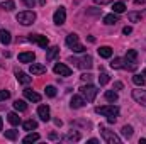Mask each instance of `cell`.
Masks as SVG:
<instances>
[{"instance_id": "cell-2", "label": "cell", "mask_w": 146, "mask_h": 144, "mask_svg": "<svg viewBox=\"0 0 146 144\" xmlns=\"http://www.w3.org/2000/svg\"><path fill=\"white\" fill-rule=\"evenodd\" d=\"M97 93H99V90H97L94 85H90V83L80 87V95L85 98V102H94L95 97H97Z\"/></svg>"}, {"instance_id": "cell-49", "label": "cell", "mask_w": 146, "mask_h": 144, "mask_svg": "<svg viewBox=\"0 0 146 144\" xmlns=\"http://www.w3.org/2000/svg\"><path fill=\"white\" fill-rule=\"evenodd\" d=\"M2 127H3V122H2V117H0V131H2Z\"/></svg>"}, {"instance_id": "cell-42", "label": "cell", "mask_w": 146, "mask_h": 144, "mask_svg": "<svg viewBox=\"0 0 146 144\" xmlns=\"http://www.w3.org/2000/svg\"><path fill=\"white\" fill-rule=\"evenodd\" d=\"M90 78H92V75H90V73H83V75H82V80H85V81H88Z\"/></svg>"}, {"instance_id": "cell-17", "label": "cell", "mask_w": 146, "mask_h": 144, "mask_svg": "<svg viewBox=\"0 0 146 144\" xmlns=\"http://www.w3.org/2000/svg\"><path fill=\"white\" fill-rule=\"evenodd\" d=\"M24 97L27 98V100H31V102H41V95L36 93V92H33V90H24Z\"/></svg>"}, {"instance_id": "cell-20", "label": "cell", "mask_w": 146, "mask_h": 144, "mask_svg": "<svg viewBox=\"0 0 146 144\" xmlns=\"http://www.w3.org/2000/svg\"><path fill=\"white\" fill-rule=\"evenodd\" d=\"M99 54H100V58H110L112 56V48H109V46H100L99 48Z\"/></svg>"}, {"instance_id": "cell-23", "label": "cell", "mask_w": 146, "mask_h": 144, "mask_svg": "<svg viewBox=\"0 0 146 144\" xmlns=\"http://www.w3.org/2000/svg\"><path fill=\"white\" fill-rule=\"evenodd\" d=\"M124 10H126V5L122 2H114L112 3V12L114 14H122Z\"/></svg>"}, {"instance_id": "cell-41", "label": "cell", "mask_w": 146, "mask_h": 144, "mask_svg": "<svg viewBox=\"0 0 146 144\" xmlns=\"http://www.w3.org/2000/svg\"><path fill=\"white\" fill-rule=\"evenodd\" d=\"M114 0H95V3H100V5H106V3H112Z\"/></svg>"}, {"instance_id": "cell-22", "label": "cell", "mask_w": 146, "mask_h": 144, "mask_svg": "<svg viewBox=\"0 0 146 144\" xmlns=\"http://www.w3.org/2000/svg\"><path fill=\"white\" fill-rule=\"evenodd\" d=\"M7 120H9L12 126H19V124H21V117H19L15 112H10V114H7Z\"/></svg>"}, {"instance_id": "cell-34", "label": "cell", "mask_w": 146, "mask_h": 144, "mask_svg": "<svg viewBox=\"0 0 146 144\" xmlns=\"http://www.w3.org/2000/svg\"><path fill=\"white\" fill-rule=\"evenodd\" d=\"M44 92H46V95H48V97H51V98H53V97H56V88H54L53 85H48V87L44 88Z\"/></svg>"}, {"instance_id": "cell-51", "label": "cell", "mask_w": 146, "mask_h": 144, "mask_svg": "<svg viewBox=\"0 0 146 144\" xmlns=\"http://www.w3.org/2000/svg\"><path fill=\"white\" fill-rule=\"evenodd\" d=\"M143 76H146V70H145V71H143Z\"/></svg>"}, {"instance_id": "cell-29", "label": "cell", "mask_w": 146, "mask_h": 144, "mask_svg": "<svg viewBox=\"0 0 146 144\" xmlns=\"http://www.w3.org/2000/svg\"><path fill=\"white\" fill-rule=\"evenodd\" d=\"M0 7H2L3 10L10 12V10H14V9H15V3H14L12 0H5V2H2V3H0Z\"/></svg>"}, {"instance_id": "cell-37", "label": "cell", "mask_w": 146, "mask_h": 144, "mask_svg": "<svg viewBox=\"0 0 146 144\" xmlns=\"http://www.w3.org/2000/svg\"><path fill=\"white\" fill-rule=\"evenodd\" d=\"M10 97V92H7V90H0V102L2 100H7Z\"/></svg>"}, {"instance_id": "cell-24", "label": "cell", "mask_w": 146, "mask_h": 144, "mask_svg": "<svg viewBox=\"0 0 146 144\" xmlns=\"http://www.w3.org/2000/svg\"><path fill=\"white\" fill-rule=\"evenodd\" d=\"M63 141H68V143H73V141H80V134H78V132H75V131H72V132H68V134L63 137Z\"/></svg>"}, {"instance_id": "cell-28", "label": "cell", "mask_w": 146, "mask_h": 144, "mask_svg": "<svg viewBox=\"0 0 146 144\" xmlns=\"http://www.w3.org/2000/svg\"><path fill=\"white\" fill-rule=\"evenodd\" d=\"M104 97H106V100H107V102H112V104H114V102H117V98H119V97H117V93H115V92H112V90H107V92L104 93Z\"/></svg>"}, {"instance_id": "cell-19", "label": "cell", "mask_w": 146, "mask_h": 144, "mask_svg": "<svg viewBox=\"0 0 146 144\" xmlns=\"http://www.w3.org/2000/svg\"><path fill=\"white\" fill-rule=\"evenodd\" d=\"M10 41H12L10 32L5 31V29H0V42H2V44H10Z\"/></svg>"}, {"instance_id": "cell-4", "label": "cell", "mask_w": 146, "mask_h": 144, "mask_svg": "<svg viewBox=\"0 0 146 144\" xmlns=\"http://www.w3.org/2000/svg\"><path fill=\"white\" fill-rule=\"evenodd\" d=\"M68 61H70V63H75V66H78V68H83V70H90V68H92V65H94V59H92V56H88V54H85L82 59L70 58Z\"/></svg>"}, {"instance_id": "cell-46", "label": "cell", "mask_w": 146, "mask_h": 144, "mask_svg": "<svg viewBox=\"0 0 146 144\" xmlns=\"http://www.w3.org/2000/svg\"><path fill=\"white\" fill-rule=\"evenodd\" d=\"M88 143L90 144H99V141H97V139H88Z\"/></svg>"}, {"instance_id": "cell-18", "label": "cell", "mask_w": 146, "mask_h": 144, "mask_svg": "<svg viewBox=\"0 0 146 144\" xmlns=\"http://www.w3.org/2000/svg\"><path fill=\"white\" fill-rule=\"evenodd\" d=\"M58 53H60V48H58V46L49 48V49H48V53H46V59H48V61H53V59L58 56Z\"/></svg>"}, {"instance_id": "cell-47", "label": "cell", "mask_w": 146, "mask_h": 144, "mask_svg": "<svg viewBox=\"0 0 146 144\" xmlns=\"http://www.w3.org/2000/svg\"><path fill=\"white\" fill-rule=\"evenodd\" d=\"M54 124H56V126H61V124H63V122H61V120H60V119H54Z\"/></svg>"}, {"instance_id": "cell-15", "label": "cell", "mask_w": 146, "mask_h": 144, "mask_svg": "<svg viewBox=\"0 0 146 144\" xmlns=\"http://www.w3.org/2000/svg\"><path fill=\"white\" fill-rule=\"evenodd\" d=\"M70 105H72V108H82L85 105V98H83L82 95H73Z\"/></svg>"}, {"instance_id": "cell-45", "label": "cell", "mask_w": 146, "mask_h": 144, "mask_svg": "<svg viewBox=\"0 0 146 144\" xmlns=\"http://www.w3.org/2000/svg\"><path fill=\"white\" fill-rule=\"evenodd\" d=\"M134 3H136V5H143V3H145V0H134Z\"/></svg>"}, {"instance_id": "cell-5", "label": "cell", "mask_w": 146, "mask_h": 144, "mask_svg": "<svg viewBox=\"0 0 146 144\" xmlns=\"http://www.w3.org/2000/svg\"><path fill=\"white\" fill-rule=\"evenodd\" d=\"M100 136L107 144H121V137L117 134H114L112 131L106 129V127H100Z\"/></svg>"}, {"instance_id": "cell-16", "label": "cell", "mask_w": 146, "mask_h": 144, "mask_svg": "<svg viewBox=\"0 0 146 144\" xmlns=\"http://www.w3.org/2000/svg\"><path fill=\"white\" fill-rule=\"evenodd\" d=\"M15 78H17L19 83H22V85H29V83L33 81V78H31L29 75H26V73H22V71H15Z\"/></svg>"}, {"instance_id": "cell-27", "label": "cell", "mask_w": 146, "mask_h": 144, "mask_svg": "<svg viewBox=\"0 0 146 144\" xmlns=\"http://www.w3.org/2000/svg\"><path fill=\"white\" fill-rule=\"evenodd\" d=\"M36 129H37L36 120L31 119V120H26V122H24V131H29V132H31V131H36Z\"/></svg>"}, {"instance_id": "cell-3", "label": "cell", "mask_w": 146, "mask_h": 144, "mask_svg": "<svg viewBox=\"0 0 146 144\" xmlns=\"http://www.w3.org/2000/svg\"><path fill=\"white\" fill-rule=\"evenodd\" d=\"M65 42H66L68 48L73 49V53H85V46H82V44L78 42V36H76V34H68Z\"/></svg>"}, {"instance_id": "cell-8", "label": "cell", "mask_w": 146, "mask_h": 144, "mask_svg": "<svg viewBox=\"0 0 146 144\" xmlns=\"http://www.w3.org/2000/svg\"><path fill=\"white\" fill-rule=\"evenodd\" d=\"M65 20H66V10H65V7H60L53 15V22L61 26V24H65Z\"/></svg>"}, {"instance_id": "cell-12", "label": "cell", "mask_w": 146, "mask_h": 144, "mask_svg": "<svg viewBox=\"0 0 146 144\" xmlns=\"http://www.w3.org/2000/svg\"><path fill=\"white\" fill-rule=\"evenodd\" d=\"M29 71L33 76H37V75H44L46 73V66L44 65H39V63H33L29 66Z\"/></svg>"}, {"instance_id": "cell-39", "label": "cell", "mask_w": 146, "mask_h": 144, "mask_svg": "<svg viewBox=\"0 0 146 144\" xmlns=\"http://www.w3.org/2000/svg\"><path fill=\"white\" fill-rule=\"evenodd\" d=\"M24 3H26V7H29V9H34V5H36V0H22Z\"/></svg>"}, {"instance_id": "cell-13", "label": "cell", "mask_w": 146, "mask_h": 144, "mask_svg": "<svg viewBox=\"0 0 146 144\" xmlns=\"http://www.w3.org/2000/svg\"><path fill=\"white\" fill-rule=\"evenodd\" d=\"M34 59H36V54L33 51H26V53L19 54V61L21 63H34Z\"/></svg>"}, {"instance_id": "cell-9", "label": "cell", "mask_w": 146, "mask_h": 144, "mask_svg": "<svg viewBox=\"0 0 146 144\" xmlns=\"http://www.w3.org/2000/svg\"><path fill=\"white\" fill-rule=\"evenodd\" d=\"M53 71L56 73V75H60V76H70L72 75V70L65 63H56L54 68H53Z\"/></svg>"}, {"instance_id": "cell-14", "label": "cell", "mask_w": 146, "mask_h": 144, "mask_svg": "<svg viewBox=\"0 0 146 144\" xmlns=\"http://www.w3.org/2000/svg\"><path fill=\"white\" fill-rule=\"evenodd\" d=\"M112 70H126V58H114L110 63Z\"/></svg>"}, {"instance_id": "cell-25", "label": "cell", "mask_w": 146, "mask_h": 144, "mask_svg": "<svg viewBox=\"0 0 146 144\" xmlns=\"http://www.w3.org/2000/svg\"><path fill=\"white\" fill-rule=\"evenodd\" d=\"M36 141H39V134H37V132H31V134H27V136L22 139V143H26V144L36 143Z\"/></svg>"}, {"instance_id": "cell-31", "label": "cell", "mask_w": 146, "mask_h": 144, "mask_svg": "<svg viewBox=\"0 0 146 144\" xmlns=\"http://www.w3.org/2000/svg\"><path fill=\"white\" fill-rule=\"evenodd\" d=\"M127 19H129L131 22H139V20H141V14H138V12H129V14H127Z\"/></svg>"}, {"instance_id": "cell-11", "label": "cell", "mask_w": 146, "mask_h": 144, "mask_svg": "<svg viewBox=\"0 0 146 144\" xmlns=\"http://www.w3.org/2000/svg\"><path fill=\"white\" fill-rule=\"evenodd\" d=\"M37 115H39V119H41V120L48 122V120L51 119V114H49V107H48V105H39V108H37Z\"/></svg>"}, {"instance_id": "cell-1", "label": "cell", "mask_w": 146, "mask_h": 144, "mask_svg": "<svg viewBox=\"0 0 146 144\" xmlns=\"http://www.w3.org/2000/svg\"><path fill=\"white\" fill-rule=\"evenodd\" d=\"M15 19H17V22H21L22 26H31V24H34V20H36V12H34V10H24V12H19V14L15 15Z\"/></svg>"}, {"instance_id": "cell-33", "label": "cell", "mask_w": 146, "mask_h": 144, "mask_svg": "<svg viewBox=\"0 0 146 144\" xmlns=\"http://www.w3.org/2000/svg\"><path fill=\"white\" fill-rule=\"evenodd\" d=\"M133 81H134V85H138V87H145V78H143L141 75H134V76H133Z\"/></svg>"}, {"instance_id": "cell-21", "label": "cell", "mask_w": 146, "mask_h": 144, "mask_svg": "<svg viewBox=\"0 0 146 144\" xmlns=\"http://www.w3.org/2000/svg\"><path fill=\"white\" fill-rule=\"evenodd\" d=\"M104 22L107 24V26H114V24H117L119 22V17H117V14H109V15H106L104 17Z\"/></svg>"}, {"instance_id": "cell-36", "label": "cell", "mask_w": 146, "mask_h": 144, "mask_svg": "<svg viewBox=\"0 0 146 144\" xmlns=\"http://www.w3.org/2000/svg\"><path fill=\"white\" fill-rule=\"evenodd\" d=\"M126 58H127V59H131V61H136V58H138V53H136L134 49H127V54H126Z\"/></svg>"}, {"instance_id": "cell-43", "label": "cell", "mask_w": 146, "mask_h": 144, "mask_svg": "<svg viewBox=\"0 0 146 144\" xmlns=\"http://www.w3.org/2000/svg\"><path fill=\"white\" fill-rule=\"evenodd\" d=\"M115 119H117L115 115H110V117H107V122H109V124H114V122H115Z\"/></svg>"}, {"instance_id": "cell-48", "label": "cell", "mask_w": 146, "mask_h": 144, "mask_svg": "<svg viewBox=\"0 0 146 144\" xmlns=\"http://www.w3.org/2000/svg\"><path fill=\"white\" fill-rule=\"evenodd\" d=\"M49 139H58V136H56V134L53 132V134H49Z\"/></svg>"}, {"instance_id": "cell-30", "label": "cell", "mask_w": 146, "mask_h": 144, "mask_svg": "<svg viewBox=\"0 0 146 144\" xmlns=\"http://www.w3.org/2000/svg\"><path fill=\"white\" fill-rule=\"evenodd\" d=\"M121 132H122V136H124L126 139H129V137L133 136V132H134V131H133V127H131V126H124V127L121 129Z\"/></svg>"}, {"instance_id": "cell-50", "label": "cell", "mask_w": 146, "mask_h": 144, "mask_svg": "<svg viewBox=\"0 0 146 144\" xmlns=\"http://www.w3.org/2000/svg\"><path fill=\"white\" fill-rule=\"evenodd\" d=\"M139 144H146V139H139Z\"/></svg>"}, {"instance_id": "cell-40", "label": "cell", "mask_w": 146, "mask_h": 144, "mask_svg": "<svg viewBox=\"0 0 146 144\" xmlns=\"http://www.w3.org/2000/svg\"><path fill=\"white\" fill-rule=\"evenodd\" d=\"M122 32H124V34L127 36V34H131V32H133V27H129V26H126V27L122 29Z\"/></svg>"}, {"instance_id": "cell-26", "label": "cell", "mask_w": 146, "mask_h": 144, "mask_svg": "<svg viewBox=\"0 0 146 144\" xmlns=\"http://www.w3.org/2000/svg\"><path fill=\"white\" fill-rule=\"evenodd\" d=\"M14 108H15L17 112H26V110H27V104H26L24 100H15V102H14Z\"/></svg>"}, {"instance_id": "cell-44", "label": "cell", "mask_w": 146, "mask_h": 144, "mask_svg": "<svg viewBox=\"0 0 146 144\" xmlns=\"http://www.w3.org/2000/svg\"><path fill=\"white\" fill-rule=\"evenodd\" d=\"M114 88H115V90H121V88H122V83H121V81H115V83H114Z\"/></svg>"}, {"instance_id": "cell-6", "label": "cell", "mask_w": 146, "mask_h": 144, "mask_svg": "<svg viewBox=\"0 0 146 144\" xmlns=\"http://www.w3.org/2000/svg\"><path fill=\"white\" fill-rule=\"evenodd\" d=\"M97 114L100 115H106V117H110V115H119V107L117 105H102V107H97L95 108Z\"/></svg>"}, {"instance_id": "cell-32", "label": "cell", "mask_w": 146, "mask_h": 144, "mask_svg": "<svg viewBox=\"0 0 146 144\" xmlns=\"http://www.w3.org/2000/svg\"><path fill=\"white\" fill-rule=\"evenodd\" d=\"M17 136H19V132H17V131H14V129L5 131V137H7V139H10V141H15V139H17Z\"/></svg>"}, {"instance_id": "cell-38", "label": "cell", "mask_w": 146, "mask_h": 144, "mask_svg": "<svg viewBox=\"0 0 146 144\" xmlns=\"http://www.w3.org/2000/svg\"><path fill=\"white\" fill-rule=\"evenodd\" d=\"M87 14H92V15H100L102 14V9H90V10H87Z\"/></svg>"}, {"instance_id": "cell-10", "label": "cell", "mask_w": 146, "mask_h": 144, "mask_svg": "<svg viewBox=\"0 0 146 144\" xmlns=\"http://www.w3.org/2000/svg\"><path fill=\"white\" fill-rule=\"evenodd\" d=\"M133 98H134L138 104H141V105H145L146 107V92L145 90H141V88L133 90Z\"/></svg>"}, {"instance_id": "cell-35", "label": "cell", "mask_w": 146, "mask_h": 144, "mask_svg": "<svg viewBox=\"0 0 146 144\" xmlns=\"http://www.w3.org/2000/svg\"><path fill=\"white\" fill-rule=\"evenodd\" d=\"M109 80H110V76L107 73H100V76H99V83H100V85H107Z\"/></svg>"}, {"instance_id": "cell-7", "label": "cell", "mask_w": 146, "mask_h": 144, "mask_svg": "<svg viewBox=\"0 0 146 144\" xmlns=\"http://www.w3.org/2000/svg\"><path fill=\"white\" fill-rule=\"evenodd\" d=\"M27 39H29L31 42H36V44H39L42 49H48L49 41H48V37H46V36H42V34H31Z\"/></svg>"}]
</instances>
